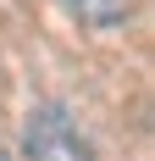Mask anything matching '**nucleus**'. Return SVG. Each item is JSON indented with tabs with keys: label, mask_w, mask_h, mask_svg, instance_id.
<instances>
[{
	"label": "nucleus",
	"mask_w": 155,
	"mask_h": 161,
	"mask_svg": "<svg viewBox=\"0 0 155 161\" xmlns=\"http://www.w3.org/2000/svg\"><path fill=\"white\" fill-rule=\"evenodd\" d=\"M22 156L28 161H94V150L61 106H39L22 128Z\"/></svg>",
	"instance_id": "1"
},
{
	"label": "nucleus",
	"mask_w": 155,
	"mask_h": 161,
	"mask_svg": "<svg viewBox=\"0 0 155 161\" xmlns=\"http://www.w3.org/2000/svg\"><path fill=\"white\" fill-rule=\"evenodd\" d=\"M83 22H100V28H111V22H122L127 11H133V0H67Z\"/></svg>",
	"instance_id": "2"
}]
</instances>
